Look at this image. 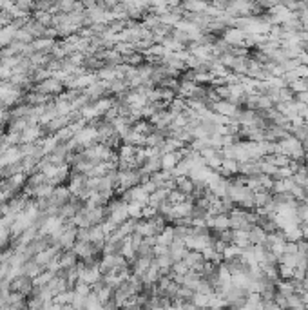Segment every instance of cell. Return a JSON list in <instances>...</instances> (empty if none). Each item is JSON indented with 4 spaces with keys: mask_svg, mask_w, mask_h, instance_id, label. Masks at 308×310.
Returning a JSON list of instances; mask_svg holds the SVG:
<instances>
[{
    "mask_svg": "<svg viewBox=\"0 0 308 310\" xmlns=\"http://www.w3.org/2000/svg\"><path fill=\"white\" fill-rule=\"evenodd\" d=\"M35 89H36V91L44 93V95L53 96V95H60V93L64 91V84H62L58 78H55V76L51 75V76H48L45 80H42V82H38Z\"/></svg>",
    "mask_w": 308,
    "mask_h": 310,
    "instance_id": "obj_1",
    "label": "cell"
}]
</instances>
